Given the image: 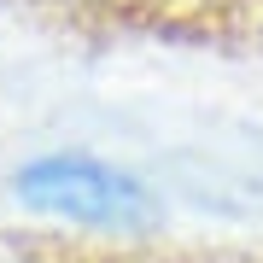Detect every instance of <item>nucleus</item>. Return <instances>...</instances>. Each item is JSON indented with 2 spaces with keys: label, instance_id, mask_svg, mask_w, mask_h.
<instances>
[{
  "label": "nucleus",
  "instance_id": "f257e3e1",
  "mask_svg": "<svg viewBox=\"0 0 263 263\" xmlns=\"http://www.w3.org/2000/svg\"><path fill=\"white\" fill-rule=\"evenodd\" d=\"M18 199L65 228L105 234V240H141L164 216L141 176L105 158H88V152H53V158H35L29 170H18Z\"/></svg>",
  "mask_w": 263,
  "mask_h": 263
},
{
  "label": "nucleus",
  "instance_id": "f03ea898",
  "mask_svg": "<svg viewBox=\"0 0 263 263\" xmlns=\"http://www.w3.org/2000/svg\"><path fill=\"white\" fill-rule=\"evenodd\" d=\"M29 12H47V18H105L117 6H135V0H24Z\"/></svg>",
  "mask_w": 263,
  "mask_h": 263
}]
</instances>
